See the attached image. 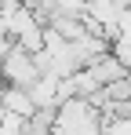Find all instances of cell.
I'll use <instances>...</instances> for the list:
<instances>
[{"mask_svg":"<svg viewBox=\"0 0 131 135\" xmlns=\"http://www.w3.org/2000/svg\"><path fill=\"white\" fill-rule=\"evenodd\" d=\"M40 77L44 73H40V66H37V55L22 51L18 44L0 59V80H4V88H26L29 91Z\"/></svg>","mask_w":131,"mask_h":135,"instance_id":"obj_1","label":"cell"},{"mask_svg":"<svg viewBox=\"0 0 131 135\" xmlns=\"http://www.w3.org/2000/svg\"><path fill=\"white\" fill-rule=\"evenodd\" d=\"M4 113H11V117H22L26 124L37 117V102H33V95L26 88H4Z\"/></svg>","mask_w":131,"mask_h":135,"instance_id":"obj_2","label":"cell"},{"mask_svg":"<svg viewBox=\"0 0 131 135\" xmlns=\"http://www.w3.org/2000/svg\"><path fill=\"white\" fill-rule=\"evenodd\" d=\"M102 135H131V117H106Z\"/></svg>","mask_w":131,"mask_h":135,"instance_id":"obj_5","label":"cell"},{"mask_svg":"<svg viewBox=\"0 0 131 135\" xmlns=\"http://www.w3.org/2000/svg\"><path fill=\"white\" fill-rule=\"evenodd\" d=\"M117 40H131V15L124 18V26H120V37H117Z\"/></svg>","mask_w":131,"mask_h":135,"instance_id":"obj_7","label":"cell"},{"mask_svg":"<svg viewBox=\"0 0 131 135\" xmlns=\"http://www.w3.org/2000/svg\"><path fill=\"white\" fill-rule=\"evenodd\" d=\"M128 7H131V0H128Z\"/></svg>","mask_w":131,"mask_h":135,"instance_id":"obj_8","label":"cell"},{"mask_svg":"<svg viewBox=\"0 0 131 135\" xmlns=\"http://www.w3.org/2000/svg\"><path fill=\"white\" fill-rule=\"evenodd\" d=\"M58 84H62L58 77H40V80L29 88L37 110H58V106H62V99H58Z\"/></svg>","mask_w":131,"mask_h":135,"instance_id":"obj_3","label":"cell"},{"mask_svg":"<svg viewBox=\"0 0 131 135\" xmlns=\"http://www.w3.org/2000/svg\"><path fill=\"white\" fill-rule=\"evenodd\" d=\"M91 77H95V80L106 88V84H113V80H124V77H131V69L124 66V62H120L113 51H109L106 59H98V62L91 66Z\"/></svg>","mask_w":131,"mask_h":135,"instance_id":"obj_4","label":"cell"},{"mask_svg":"<svg viewBox=\"0 0 131 135\" xmlns=\"http://www.w3.org/2000/svg\"><path fill=\"white\" fill-rule=\"evenodd\" d=\"M113 55L131 69V40H113Z\"/></svg>","mask_w":131,"mask_h":135,"instance_id":"obj_6","label":"cell"}]
</instances>
